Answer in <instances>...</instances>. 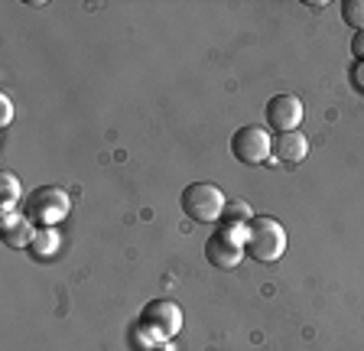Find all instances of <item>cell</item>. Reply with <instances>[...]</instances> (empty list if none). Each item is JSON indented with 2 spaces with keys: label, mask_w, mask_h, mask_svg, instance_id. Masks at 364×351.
I'll list each match as a JSON object with an SVG mask.
<instances>
[{
  "label": "cell",
  "mask_w": 364,
  "mask_h": 351,
  "mask_svg": "<svg viewBox=\"0 0 364 351\" xmlns=\"http://www.w3.org/2000/svg\"><path fill=\"white\" fill-rule=\"evenodd\" d=\"M33 251H36L39 257H49V254L59 251V234H55V228H39L36 237H33Z\"/></svg>",
  "instance_id": "cell-13"
},
{
  "label": "cell",
  "mask_w": 364,
  "mask_h": 351,
  "mask_svg": "<svg viewBox=\"0 0 364 351\" xmlns=\"http://www.w3.org/2000/svg\"><path fill=\"white\" fill-rule=\"evenodd\" d=\"M244 257H247V251H244V231H237V228L218 225V231L205 241V260L218 270H235Z\"/></svg>",
  "instance_id": "cell-6"
},
{
  "label": "cell",
  "mask_w": 364,
  "mask_h": 351,
  "mask_svg": "<svg viewBox=\"0 0 364 351\" xmlns=\"http://www.w3.org/2000/svg\"><path fill=\"white\" fill-rule=\"evenodd\" d=\"M351 88H355V92H364V62H355V65H351Z\"/></svg>",
  "instance_id": "cell-14"
},
{
  "label": "cell",
  "mask_w": 364,
  "mask_h": 351,
  "mask_svg": "<svg viewBox=\"0 0 364 351\" xmlns=\"http://www.w3.org/2000/svg\"><path fill=\"white\" fill-rule=\"evenodd\" d=\"M10 121H14V104H10V98H7V94H0V124L7 127Z\"/></svg>",
  "instance_id": "cell-15"
},
{
  "label": "cell",
  "mask_w": 364,
  "mask_h": 351,
  "mask_svg": "<svg viewBox=\"0 0 364 351\" xmlns=\"http://www.w3.org/2000/svg\"><path fill=\"white\" fill-rule=\"evenodd\" d=\"M36 237V228L26 215H16V212H7L4 215V244L14 247V251H23V247L33 244Z\"/></svg>",
  "instance_id": "cell-9"
},
{
  "label": "cell",
  "mask_w": 364,
  "mask_h": 351,
  "mask_svg": "<svg viewBox=\"0 0 364 351\" xmlns=\"http://www.w3.org/2000/svg\"><path fill=\"white\" fill-rule=\"evenodd\" d=\"M179 205L186 212V218L196 225H212V222H221V212H225L228 199L225 192L212 183H192L182 189L179 195Z\"/></svg>",
  "instance_id": "cell-3"
},
{
  "label": "cell",
  "mask_w": 364,
  "mask_h": 351,
  "mask_svg": "<svg viewBox=\"0 0 364 351\" xmlns=\"http://www.w3.org/2000/svg\"><path fill=\"white\" fill-rule=\"evenodd\" d=\"M20 179H16L14 173H4L0 176V199H4V215L7 212H14L16 208V202H20Z\"/></svg>",
  "instance_id": "cell-11"
},
{
  "label": "cell",
  "mask_w": 364,
  "mask_h": 351,
  "mask_svg": "<svg viewBox=\"0 0 364 351\" xmlns=\"http://www.w3.org/2000/svg\"><path fill=\"white\" fill-rule=\"evenodd\" d=\"M68 212H72V199L59 185H39L23 199V215L39 228H55L68 218Z\"/></svg>",
  "instance_id": "cell-2"
},
{
  "label": "cell",
  "mask_w": 364,
  "mask_h": 351,
  "mask_svg": "<svg viewBox=\"0 0 364 351\" xmlns=\"http://www.w3.org/2000/svg\"><path fill=\"white\" fill-rule=\"evenodd\" d=\"M351 55H355V62H364V33L351 36Z\"/></svg>",
  "instance_id": "cell-16"
},
{
  "label": "cell",
  "mask_w": 364,
  "mask_h": 351,
  "mask_svg": "<svg viewBox=\"0 0 364 351\" xmlns=\"http://www.w3.org/2000/svg\"><path fill=\"white\" fill-rule=\"evenodd\" d=\"M309 156V140L299 134V130H287V134H277L273 137V160L287 163V166H296Z\"/></svg>",
  "instance_id": "cell-8"
},
{
  "label": "cell",
  "mask_w": 364,
  "mask_h": 351,
  "mask_svg": "<svg viewBox=\"0 0 364 351\" xmlns=\"http://www.w3.org/2000/svg\"><path fill=\"white\" fill-rule=\"evenodd\" d=\"M250 222H254V208H250L244 199H231L225 205V212H221V225H225V228L244 231Z\"/></svg>",
  "instance_id": "cell-10"
},
{
  "label": "cell",
  "mask_w": 364,
  "mask_h": 351,
  "mask_svg": "<svg viewBox=\"0 0 364 351\" xmlns=\"http://www.w3.org/2000/svg\"><path fill=\"white\" fill-rule=\"evenodd\" d=\"M146 335L153 338V342H169L173 335H179L182 328V309L173 303V299H150V303L144 306V313H140V325Z\"/></svg>",
  "instance_id": "cell-5"
},
{
  "label": "cell",
  "mask_w": 364,
  "mask_h": 351,
  "mask_svg": "<svg viewBox=\"0 0 364 351\" xmlns=\"http://www.w3.org/2000/svg\"><path fill=\"white\" fill-rule=\"evenodd\" d=\"M341 20L355 33H364V0H341Z\"/></svg>",
  "instance_id": "cell-12"
},
{
  "label": "cell",
  "mask_w": 364,
  "mask_h": 351,
  "mask_svg": "<svg viewBox=\"0 0 364 351\" xmlns=\"http://www.w3.org/2000/svg\"><path fill=\"white\" fill-rule=\"evenodd\" d=\"M287 228L270 215H254V222L244 228V251L257 264H273L287 254Z\"/></svg>",
  "instance_id": "cell-1"
},
{
  "label": "cell",
  "mask_w": 364,
  "mask_h": 351,
  "mask_svg": "<svg viewBox=\"0 0 364 351\" xmlns=\"http://www.w3.org/2000/svg\"><path fill=\"white\" fill-rule=\"evenodd\" d=\"M231 156L244 166H260V163L273 160V137L270 130L260 124H247L231 134Z\"/></svg>",
  "instance_id": "cell-4"
},
{
  "label": "cell",
  "mask_w": 364,
  "mask_h": 351,
  "mask_svg": "<svg viewBox=\"0 0 364 351\" xmlns=\"http://www.w3.org/2000/svg\"><path fill=\"white\" fill-rule=\"evenodd\" d=\"M264 121H267V127H273L277 134L296 130L299 121H303V101L296 98V94H289V92L273 94L264 107Z\"/></svg>",
  "instance_id": "cell-7"
}]
</instances>
